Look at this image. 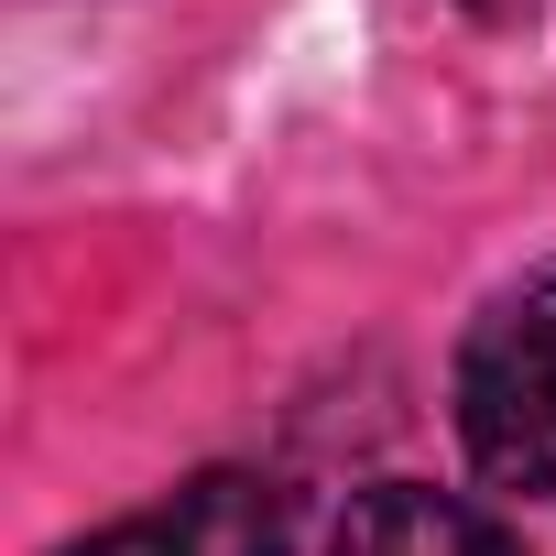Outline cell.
I'll return each instance as SVG.
<instances>
[{"label":"cell","instance_id":"7a4b0ae2","mask_svg":"<svg viewBox=\"0 0 556 556\" xmlns=\"http://www.w3.org/2000/svg\"><path fill=\"white\" fill-rule=\"evenodd\" d=\"M295 545V502L285 480H262V469H197L186 491L99 523L88 545L66 556H285Z\"/></svg>","mask_w":556,"mask_h":556},{"label":"cell","instance_id":"277c9868","mask_svg":"<svg viewBox=\"0 0 556 556\" xmlns=\"http://www.w3.org/2000/svg\"><path fill=\"white\" fill-rule=\"evenodd\" d=\"M491 12H513V0H491Z\"/></svg>","mask_w":556,"mask_h":556},{"label":"cell","instance_id":"6da1fadb","mask_svg":"<svg viewBox=\"0 0 556 556\" xmlns=\"http://www.w3.org/2000/svg\"><path fill=\"white\" fill-rule=\"evenodd\" d=\"M458 447L491 491H556V273L513 285L458 350Z\"/></svg>","mask_w":556,"mask_h":556},{"label":"cell","instance_id":"3957f363","mask_svg":"<svg viewBox=\"0 0 556 556\" xmlns=\"http://www.w3.org/2000/svg\"><path fill=\"white\" fill-rule=\"evenodd\" d=\"M328 556H513V534L480 502L437 491V480H382V491H361L339 513Z\"/></svg>","mask_w":556,"mask_h":556}]
</instances>
